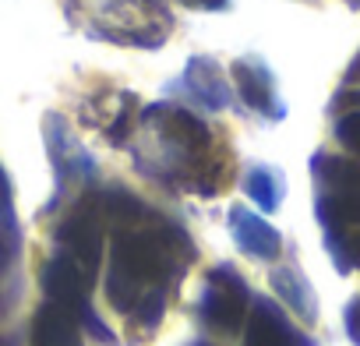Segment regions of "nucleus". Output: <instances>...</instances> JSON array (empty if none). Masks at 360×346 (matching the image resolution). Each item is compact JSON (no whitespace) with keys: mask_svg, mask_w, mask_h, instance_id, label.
<instances>
[{"mask_svg":"<svg viewBox=\"0 0 360 346\" xmlns=\"http://www.w3.org/2000/svg\"><path fill=\"white\" fill-rule=\"evenodd\" d=\"M233 82H237L240 99H244L251 110L265 113L269 120H279V117H283V103H279V96H276V78H272V71H269L258 57H240V60L233 64Z\"/></svg>","mask_w":360,"mask_h":346,"instance_id":"nucleus-8","label":"nucleus"},{"mask_svg":"<svg viewBox=\"0 0 360 346\" xmlns=\"http://www.w3.org/2000/svg\"><path fill=\"white\" fill-rule=\"evenodd\" d=\"M244 191L255 198L258 209L272 212V209L279 205V198H283V181H279V173H276V169H269V166H255V169L248 173V181H244Z\"/></svg>","mask_w":360,"mask_h":346,"instance_id":"nucleus-14","label":"nucleus"},{"mask_svg":"<svg viewBox=\"0 0 360 346\" xmlns=\"http://www.w3.org/2000/svg\"><path fill=\"white\" fill-rule=\"evenodd\" d=\"M325 248H328L332 262L342 272L360 269V226H332V230H325Z\"/></svg>","mask_w":360,"mask_h":346,"instance_id":"nucleus-13","label":"nucleus"},{"mask_svg":"<svg viewBox=\"0 0 360 346\" xmlns=\"http://www.w3.org/2000/svg\"><path fill=\"white\" fill-rule=\"evenodd\" d=\"M346 332H349V339L360 346V297L346 307Z\"/></svg>","mask_w":360,"mask_h":346,"instance_id":"nucleus-17","label":"nucleus"},{"mask_svg":"<svg viewBox=\"0 0 360 346\" xmlns=\"http://www.w3.org/2000/svg\"><path fill=\"white\" fill-rule=\"evenodd\" d=\"M335 138H339V145H342L346 152H353V155L360 159V110H349V113L339 117Z\"/></svg>","mask_w":360,"mask_h":346,"instance_id":"nucleus-15","label":"nucleus"},{"mask_svg":"<svg viewBox=\"0 0 360 346\" xmlns=\"http://www.w3.org/2000/svg\"><path fill=\"white\" fill-rule=\"evenodd\" d=\"M176 4H184L191 11H226L230 0H176Z\"/></svg>","mask_w":360,"mask_h":346,"instance_id":"nucleus-18","label":"nucleus"},{"mask_svg":"<svg viewBox=\"0 0 360 346\" xmlns=\"http://www.w3.org/2000/svg\"><path fill=\"white\" fill-rule=\"evenodd\" d=\"M244 346H314L279 304L269 297H258L255 307L248 311V328H244Z\"/></svg>","mask_w":360,"mask_h":346,"instance_id":"nucleus-7","label":"nucleus"},{"mask_svg":"<svg viewBox=\"0 0 360 346\" xmlns=\"http://www.w3.org/2000/svg\"><path fill=\"white\" fill-rule=\"evenodd\" d=\"M198 346H202V342H198Z\"/></svg>","mask_w":360,"mask_h":346,"instance_id":"nucleus-22","label":"nucleus"},{"mask_svg":"<svg viewBox=\"0 0 360 346\" xmlns=\"http://www.w3.org/2000/svg\"><path fill=\"white\" fill-rule=\"evenodd\" d=\"M32 346H82V325L57 304H43L32 318V332H29Z\"/></svg>","mask_w":360,"mask_h":346,"instance_id":"nucleus-10","label":"nucleus"},{"mask_svg":"<svg viewBox=\"0 0 360 346\" xmlns=\"http://www.w3.org/2000/svg\"><path fill=\"white\" fill-rule=\"evenodd\" d=\"M230 230H233L237 248H240L244 255H251V258L272 262V258H279V251H283L279 233H276L262 216H255V212L244 209V205H233V209H230Z\"/></svg>","mask_w":360,"mask_h":346,"instance_id":"nucleus-9","label":"nucleus"},{"mask_svg":"<svg viewBox=\"0 0 360 346\" xmlns=\"http://www.w3.org/2000/svg\"><path fill=\"white\" fill-rule=\"evenodd\" d=\"M346 82H360V53L353 57V64H349V71H346Z\"/></svg>","mask_w":360,"mask_h":346,"instance_id":"nucleus-20","label":"nucleus"},{"mask_svg":"<svg viewBox=\"0 0 360 346\" xmlns=\"http://www.w3.org/2000/svg\"><path fill=\"white\" fill-rule=\"evenodd\" d=\"M339 106H346V110L356 106V110H360V89H353V92H339V96H335V110H339Z\"/></svg>","mask_w":360,"mask_h":346,"instance_id":"nucleus-19","label":"nucleus"},{"mask_svg":"<svg viewBox=\"0 0 360 346\" xmlns=\"http://www.w3.org/2000/svg\"><path fill=\"white\" fill-rule=\"evenodd\" d=\"M103 216L113 223L106 297L120 314L155 325L166 311L169 286L195 255L191 241L180 226L155 216L124 188L103 195Z\"/></svg>","mask_w":360,"mask_h":346,"instance_id":"nucleus-1","label":"nucleus"},{"mask_svg":"<svg viewBox=\"0 0 360 346\" xmlns=\"http://www.w3.org/2000/svg\"><path fill=\"white\" fill-rule=\"evenodd\" d=\"M188 85L195 89V96L212 106V110H223L230 103V85H226V75L219 71V64L212 57H195L188 64Z\"/></svg>","mask_w":360,"mask_h":346,"instance_id":"nucleus-11","label":"nucleus"},{"mask_svg":"<svg viewBox=\"0 0 360 346\" xmlns=\"http://www.w3.org/2000/svg\"><path fill=\"white\" fill-rule=\"evenodd\" d=\"M248 307H251V297H248V286L237 276V269H230V265L212 269L205 279V293H202V321L209 328L230 335L248 321Z\"/></svg>","mask_w":360,"mask_h":346,"instance_id":"nucleus-6","label":"nucleus"},{"mask_svg":"<svg viewBox=\"0 0 360 346\" xmlns=\"http://www.w3.org/2000/svg\"><path fill=\"white\" fill-rule=\"evenodd\" d=\"M272 286L283 297V304H290L304 321H314V293H311V286L304 283V276L297 269H276L272 272Z\"/></svg>","mask_w":360,"mask_h":346,"instance_id":"nucleus-12","label":"nucleus"},{"mask_svg":"<svg viewBox=\"0 0 360 346\" xmlns=\"http://www.w3.org/2000/svg\"><path fill=\"white\" fill-rule=\"evenodd\" d=\"M39 283H43V293H46V300L50 304H57V307H64L82 328H89L99 342H113V332L103 325V318L92 311V304H89V276L68 258V255H53L46 265H43V276H39Z\"/></svg>","mask_w":360,"mask_h":346,"instance_id":"nucleus-4","label":"nucleus"},{"mask_svg":"<svg viewBox=\"0 0 360 346\" xmlns=\"http://www.w3.org/2000/svg\"><path fill=\"white\" fill-rule=\"evenodd\" d=\"M103 223H106L103 198L85 195L75 202V209L57 226V251L68 255L89 279L96 276V269L103 262Z\"/></svg>","mask_w":360,"mask_h":346,"instance_id":"nucleus-5","label":"nucleus"},{"mask_svg":"<svg viewBox=\"0 0 360 346\" xmlns=\"http://www.w3.org/2000/svg\"><path fill=\"white\" fill-rule=\"evenodd\" d=\"M346 4H349V8H356V11H360V0H346Z\"/></svg>","mask_w":360,"mask_h":346,"instance_id":"nucleus-21","label":"nucleus"},{"mask_svg":"<svg viewBox=\"0 0 360 346\" xmlns=\"http://www.w3.org/2000/svg\"><path fill=\"white\" fill-rule=\"evenodd\" d=\"M311 173L318 181V219L321 230L360 226V162L342 155H314Z\"/></svg>","mask_w":360,"mask_h":346,"instance_id":"nucleus-3","label":"nucleus"},{"mask_svg":"<svg viewBox=\"0 0 360 346\" xmlns=\"http://www.w3.org/2000/svg\"><path fill=\"white\" fill-rule=\"evenodd\" d=\"M68 15L89 36L124 46H159L173 22L162 0H68Z\"/></svg>","mask_w":360,"mask_h":346,"instance_id":"nucleus-2","label":"nucleus"},{"mask_svg":"<svg viewBox=\"0 0 360 346\" xmlns=\"http://www.w3.org/2000/svg\"><path fill=\"white\" fill-rule=\"evenodd\" d=\"M15 251H18V230H8L4 223H0V276L8 272Z\"/></svg>","mask_w":360,"mask_h":346,"instance_id":"nucleus-16","label":"nucleus"}]
</instances>
